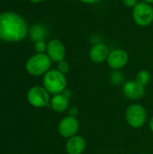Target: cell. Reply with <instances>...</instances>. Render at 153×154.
Wrapping results in <instances>:
<instances>
[{
    "label": "cell",
    "instance_id": "1",
    "mask_svg": "<svg viewBox=\"0 0 153 154\" xmlns=\"http://www.w3.org/2000/svg\"><path fill=\"white\" fill-rule=\"evenodd\" d=\"M29 33L26 21L19 14L5 11L0 14V40L7 42L23 41Z\"/></svg>",
    "mask_w": 153,
    "mask_h": 154
},
{
    "label": "cell",
    "instance_id": "2",
    "mask_svg": "<svg viewBox=\"0 0 153 154\" xmlns=\"http://www.w3.org/2000/svg\"><path fill=\"white\" fill-rule=\"evenodd\" d=\"M42 84L44 88L50 94H61L67 87L66 75L58 69H50L45 75H43Z\"/></svg>",
    "mask_w": 153,
    "mask_h": 154
},
{
    "label": "cell",
    "instance_id": "3",
    "mask_svg": "<svg viewBox=\"0 0 153 154\" xmlns=\"http://www.w3.org/2000/svg\"><path fill=\"white\" fill-rule=\"evenodd\" d=\"M51 62L46 53H36L27 60L25 69L30 75L39 77L45 75L50 69Z\"/></svg>",
    "mask_w": 153,
    "mask_h": 154
},
{
    "label": "cell",
    "instance_id": "4",
    "mask_svg": "<svg viewBox=\"0 0 153 154\" xmlns=\"http://www.w3.org/2000/svg\"><path fill=\"white\" fill-rule=\"evenodd\" d=\"M133 22L140 27H147L153 23V6L148 3L140 1L132 12Z\"/></svg>",
    "mask_w": 153,
    "mask_h": 154
},
{
    "label": "cell",
    "instance_id": "5",
    "mask_svg": "<svg viewBox=\"0 0 153 154\" xmlns=\"http://www.w3.org/2000/svg\"><path fill=\"white\" fill-rule=\"evenodd\" d=\"M125 119L131 127L135 129L142 128L147 121V111L143 106L133 104L126 109Z\"/></svg>",
    "mask_w": 153,
    "mask_h": 154
},
{
    "label": "cell",
    "instance_id": "6",
    "mask_svg": "<svg viewBox=\"0 0 153 154\" xmlns=\"http://www.w3.org/2000/svg\"><path fill=\"white\" fill-rule=\"evenodd\" d=\"M27 100L31 106L36 108H42L47 106L50 102V93L44 87L34 86L31 88L27 93Z\"/></svg>",
    "mask_w": 153,
    "mask_h": 154
},
{
    "label": "cell",
    "instance_id": "7",
    "mask_svg": "<svg viewBox=\"0 0 153 154\" xmlns=\"http://www.w3.org/2000/svg\"><path fill=\"white\" fill-rule=\"evenodd\" d=\"M129 60V55L124 49L117 48L110 51L106 63L112 70H121L124 69Z\"/></svg>",
    "mask_w": 153,
    "mask_h": 154
},
{
    "label": "cell",
    "instance_id": "8",
    "mask_svg": "<svg viewBox=\"0 0 153 154\" xmlns=\"http://www.w3.org/2000/svg\"><path fill=\"white\" fill-rule=\"evenodd\" d=\"M79 130V122L72 116H65L58 125V132L63 138H70L78 134Z\"/></svg>",
    "mask_w": 153,
    "mask_h": 154
},
{
    "label": "cell",
    "instance_id": "9",
    "mask_svg": "<svg viewBox=\"0 0 153 154\" xmlns=\"http://www.w3.org/2000/svg\"><path fill=\"white\" fill-rule=\"evenodd\" d=\"M46 54L51 60V61L59 63L65 60L66 48L63 42L59 39H51L47 42Z\"/></svg>",
    "mask_w": 153,
    "mask_h": 154
},
{
    "label": "cell",
    "instance_id": "10",
    "mask_svg": "<svg viewBox=\"0 0 153 154\" xmlns=\"http://www.w3.org/2000/svg\"><path fill=\"white\" fill-rule=\"evenodd\" d=\"M123 94L129 100H138L144 97L145 87L139 84L136 80H129L123 86Z\"/></svg>",
    "mask_w": 153,
    "mask_h": 154
},
{
    "label": "cell",
    "instance_id": "11",
    "mask_svg": "<svg viewBox=\"0 0 153 154\" xmlns=\"http://www.w3.org/2000/svg\"><path fill=\"white\" fill-rule=\"evenodd\" d=\"M110 53L108 46L100 42L94 43L89 50V59L92 62L96 64H100L106 61L107 57Z\"/></svg>",
    "mask_w": 153,
    "mask_h": 154
},
{
    "label": "cell",
    "instance_id": "12",
    "mask_svg": "<svg viewBox=\"0 0 153 154\" xmlns=\"http://www.w3.org/2000/svg\"><path fill=\"white\" fill-rule=\"evenodd\" d=\"M87 143L81 135H75L68 139L66 143V152L68 154H82L86 150Z\"/></svg>",
    "mask_w": 153,
    "mask_h": 154
},
{
    "label": "cell",
    "instance_id": "13",
    "mask_svg": "<svg viewBox=\"0 0 153 154\" xmlns=\"http://www.w3.org/2000/svg\"><path fill=\"white\" fill-rule=\"evenodd\" d=\"M50 106L53 111L56 113H64L69 109V99H68L62 93L53 95L50 99Z\"/></svg>",
    "mask_w": 153,
    "mask_h": 154
},
{
    "label": "cell",
    "instance_id": "14",
    "mask_svg": "<svg viewBox=\"0 0 153 154\" xmlns=\"http://www.w3.org/2000/svg\"><path fill=\"white\" fill-rule=\"evenodd\" d=\"M48 32H49L47 26L40 23L32 24L29 29V36L31 41H32L33 42L45 40L48 35Z\"/></svg>",
    "mask_w": 153,
    "mask_h": 154
},
{
    "label": "cell",
    "instance_id": "15",
    "mask_svg": "<svg viewBox=\"0 0 153 154\" xmlns=\"http://www.w3.org/2000/svg\"><path fill=\"white\" fill-rule=\"evenodd\" d=\"M135 80L141 84L142 86L143 87H146L147 85H149V83L151 82V73L146 70V69H142L140 70L137 74H136V77H135Z\"/></svg>",
    "mask_w": 153,
    "mask_h": 154
},
{
    "label": "cell",
    "instance_id": "16",
    "mask_svg": "<svg viewBox=\"0 0 153 154\" xmlns=\"http://www.w3.org/2000/svg\"><path fill=\"white\" fill-rule=\"evenodd\" d=\"M110 81L115 86L123 85L124 82V76L121 70H113L110 74Z\"/></svg>",
    "mask_w": 153,
    "mask_h": 154
},
{
    "label": "cell",
    "instance_id": "17",
    "mask_svg": "<svg viewBox=\"0 0 153 154\" xmlns=\"http://www.w3.org/2000/svg\"><path fill=\"white\" fill-rule=\"evenodd\" d=\"M34 50L36 53H45L47 50V43L44 40L34 42Z\"/></svg>",
    "mask_w": 153,
    "mask_h": 154
},
{
    "label": "cell",
    "instance_id": "18",
    "mask_svg": "<svg viewBox=\"0 0 153 154\" xmlns=\"http://www.w3.org/2000/svg\"><path fill=\"white\" fill-rule=\"evenodd\" d=\"M57 69H58L59 71H60L61 73H63V74L66 75V74L69 71V69H70L69 63L67 60H61V61H60V62L58 63Z\"/></svg>",
    "mask_w": 153,
    "mask_h": 154
},
{
    "label": "cell",
    "instance_id": "19",
    "mask_svg": "<svg viewBox=\"0 0 153 154\" xmlns=\"http://www.w3.org/2000/svg\"><path fill=\"white\" fill-rule=\"evenodd\" d=\"M122 2H123L124 6L133 9L140 2V0H122Z\"/></svg>",
    "mask_w": 153,
    "mask_h": 154
},
{
    "label": "cell",
    "instance_id": "20",
    "mask_svg": "<svg viewBox=\"0 0 153 154\" xmlns=\"http://www.w3.org/2000/svg\"><path fill=\"white\" fill-rule=\"evenodd\" d=\"M78 114H79V111H78V107L73 106V107H71V108L69 109V116H72V117L77 118L78 116Z\"/></svg>",
    "mask_w": 153,
    "mask_h": 154
},
{
    "label": "cell",
    "instance_id": "21",
    "mask_svg": "<svg viewBox=\"0 0 153 154\" xmlns=\"http://www.w3.org/2000/svg\"><path fill=\"white\" fill-rule=\"evenodd\" d=\"M82 4H86V5H95L97 4L98 2H100L101 0H78Z\"/></svg>",
    "mask_w": 153,
    "mask_h": 154
},
{
    "label": "cell",
    "instance_id": "22",
    "mask_svg": "<svg viewBox=\"0 0 153 154\" xmlns=\"http://www.w3.org/2000/svg\"><path fill=\"white\" fill-rule=\"evenodd\" d=\"M62 94H63V95H64V96H65V97H66L68 99H69V98L71 97V96H72V94H71V91H70V90H69V89H67V88H66V89H65V90L62 92Z\"/></svg>",
    "mask_w": 153,
    "mask_h": 154
},
{
    "label": "cell",
    "instance_id": "23",
    "mask_svg": "<svg viewBox=\"0 0 153 154\" xmlns=\"http://www.w3.org/2000/svg\"><path fill=\"white\" fill-rule=\"evenodd\" d=\"M149 127L151 129V131L153 133V116L150 119V122H149Z\"/></svg>",
    "mask_w": 153,
    "mask_h": 154
},
{
    "label": "cell",
    "instance_id": "24",
    "mask_svg": "<svg viewBox=\"0 0 153 154\" xmlns=\"http://www.w3.org/2000/svg\"><path fill=\"white\" fill-rule=\"evenodd\" d=\"M29 1L32 3H41V2H43L44 0H29Z\"/></svg>",
    "mask_w": 153,
    "mask_h": 154
},
{
    "label": "cell",
    "instance_id": "25",
    "mask_svg": "<svg viewBox=\"0 0 153 154\" xmlns=\"http://www.w3.org/2000/svg\"><path fill=\"white\" fill-rule=\"evenodd\" d=\"M142 1H143L145 3H148L150 5H153V0H142Z\"/></svg>",
    "mask_w": 153,
    "mask_h": 154
},
{
    "label": "cell",
    "instance_id": "26",
    "mask_svg": "<svg viewBox=\"0 0 153 154\" xmlns=\"http://www.w3.org/2000/svg\"><path fill=\"white\" fill-rule=\"evenodd\" d=\"M142 154H149V153H142Z\"/></svg>",
    "mask_w": 153,
    "mask_h": 154
}]
</instances>
